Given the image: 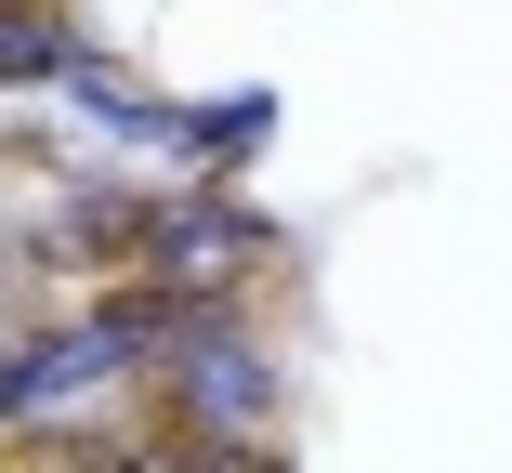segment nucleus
<instances>
[{
  "instance_id": "obj_2",
  "label": "nucleus",
  "mask_w": 512,
  "mask_h": 473,
  "mask_svg": "<svg viewBox=\"0 0 512 473\" xmlns=\"http://www.w3.org/2000/svg\"><path fill=\"white\" fill-rule=\"evenodd\" d=\"M145 382H158L171 434H276V408H289V368H276V342L250 329V303L197 316L184 342H158Z\"/></svg>"
},
{
  "instance_id": "obj_1",
  "label": "nucleus",
  "mask_w": 512,
  "mask_h": 473,
  "mask_svg": "<svg viewBox=\"0 0 512 473\" xmlns=\"http://www.w3.org/2000/svg\"><path fill=\"white\" fill-rule=\"evenodd\" d=\"M276 263H289V237H276V211L237 198V184H145L132 198V276H158V290L250 303Z\"/></svg>"
},
{
  "instance_id": "obj_3",
  "label": "nucleus",
  "mask_w": 512,
  "mask_h": 473,
  "mask_svg": "<svg viewBox=\"0 0 512 473\" xmlns=\"http://www.w3.org/2000/svg\"><path fill=\"white\" fill-rule=\"evenodd\" d=\"M92 53V27L66 14V0H0V92H40Z\"/></svg>"
}]
</instances>
